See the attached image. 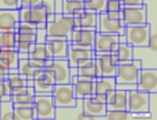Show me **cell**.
Here are the masks:
<instances>
[{
  "instance_id": "1",
  "label": "cell",
  "mask_w": 157,
  "mask_h": 120,
  "mask_svg": "<svg viewBox=\"0 0 157 120\" xmlns=\"http://www.w3.org/2000/svg\"><path fill=\"white\" fill-rule=\"evenodd\" d=\"M45 28L48 37L60 38L70 42L72 31L74 29V16L63 13H55L54 20L46 23Z\"/></svg>"
},
{
  "instance_id": "2",
  "label": "cell",
  "mask_w": 157,
  "mask_h": 120,
  "mask_svg": "<svg viewBox=\"0 0 157 120\" xmlns=\"http://www.w3.org/2000/svg\"><path fill=\"white\" fill-rule=\"evenodd\" d=\"M33 106L37 114V120H55L56 106L53 101L52 92H37Z\"/></svg>"
},
{
  "instance_id": "3",
  "label": "cell",
  "mask_w": 157,
  "mask_h": 120,
  "mask_svg": "<svg viewBox=\"0 0 157 120\" xmlns=\"http://www.w3.org/2000/svg\"><path fill=\"white\" fill-rule=\"evenodd\" d=\"M69 68L67 58H51L44 64V71L53 77L55 84L70 83Z\"/></svg>"
},
{
  "instance_id": "4",
  "label": "cell",
  "mask_w": 157,
  "mask_h": 120,
  "mask_svg": "<svg viewBox=\"0 0 157 120\" xmlns=\"http://www.w3.org/2000/svg\"><path fill=\"white\" fill-rule=\"evenodd\" d=\"M150 26L148 24L132 25L126 26L125 35H126V43L132 47L137 46H147L150 39Z\"/></svg>"
},
{
  "instance_id": "5",
  "label": "cell",
  "mask_w": 157,
  "mask_h": 120,
  "mask_svg": "<svg viewBox=\"0 0 157 120\" xmlns=\"http://www.w3.org/2000/svg\"><path fill=\"white\" fill-rule=\"evenodd\" d=\"M52 96L56 107L74 106L76 98L73 91L72 84H55L52 91Z\"/></svg>"
},
{
  "instance_id": "6",
  "label": "cell",
  "mask_w": 157,
  "mask_h": 120,
  "mask_svg": "<svg viewBox=\"0 0 157 120\" xmlns=\"http://www.w3.org/2000/svg\"><path fill=\"white\" fill-rule=\"evenodd\" d=\"M141 69V64L139 60H136V59L118 64L115 75L116 83L137 84V79Z\"/></svg>"
},
{
  "instance_id": "7",
  "label": "cell",
  "mask_w": 157,
  "mask_h": 120,
  "mask_svg": "<svg viewBox=\"0 0 157 120\" xmlns=\"http://www.w3.org/2000/svg\"><path fill=\"white\" fill-rule=\"evenodd\" d=\"M83 111L85 120H103L108 109L105 101L92 94L88 98L83 99Z\"/></svg>"
},
{
  "instance_id": "8",
  "label": "cell",
  "mask_w": 157,
  "mask_h": 120,
  "mask_svg": "<svg viewBox=\"0 0 157 120\" xmlns=\"http://www.w3.org/2000/svg\"><path fill=\"white\" fill-rule=\"evenodd\" d=\"M20 11V22L31 25L35 28H45L46 13L40 7H23Z\"/></svg>"
},
{
  "instance_id": "9",
  "label": "cell",
  "mask_w": 157,
  "mask_h": 120,
  "mask_svg": "<svg viewBox=\"0 0 157 120\" xmlns=\"http://www.w3.org/2000/svg\"><path fill=\"white\" fill-rule=\"evenodd\" d=\"M127 111L131 114L147 113L148 111V92L140 90L127 91Z\"/></svg>"
},
{
  "instance_id": "10",
  "label": "cell",
  "mask_w": 157,
  "mask_h": 120,
  "mask_svg": "<svg viewBox=\"0 0 157 120\" xmlns=\"http://www.w3.org/2000/svg\"><path fill=\"white\" fill-rule=\"evenodd\" d=\"M122 13L123 20L126 26L146 24V9L144 3L124 7Z\"/></svg>"
},
{
  "instance_id": "11",
  "label": "cell",
  "mask_w": 157,
  "mask_h": 120,
  "mask_svg": "<svg viewBox=\"0 0 157 120\" xmlns=\"http://www.w3.org/2000/svg\"><path fill=\"white\" fill-rule=\"evenodd\" d=\"M95 57H96V53L94 49H87V48L72 45L71 42H69L68 44L67 60L70 67L81 66L85 61L95 58Z\"/></svg>"
},
{
  "instance_id": "12",
  "label": "cell",
  "mask_w": 157,
  "mask_h": 120,
  "mask_svg": "<svg viewBox=\"0 0 157 120\" xmlns=\"http://www.w3.org/2000/svg\"><path fill=\"white\" fill-rule=\"evenodd\" d=\"M118 45V35L96 31L94 50L96 54L112 53Z\"/></svg>"
},
{
  "instance_id": "13",
  "label": "cell",
  "mask_w": 157,
  "mask_h": 120,
  "mask_svg": "<svg viewBox=\"0 0 157 120\" xmlns=\"http://www.w3.org/2000/svg\"><path fill=\"white\" fill-rule=\"evenodd\" d=\"M126 25L121 18H112L108 15L107 11L99 13V27L98 31L105 33H115V35H124Z\"/></svg>"
},
{
  "instance_id": "14",
  "label": "cell",
  "mask_w": 157,
  "mask_h": 120,
  "mask_svg": "<svg viewBox=\"0 0 157 120\" xmlns=\"http://www.w3.org/2000/svg\"><path fill=\"white\" fill-rule=\"evenodd\" d=\"M137 89L148 93L157 92V69H141L137 79Z\"/></svg>"
},
{
  "instance_id": "15",
  "label": "cell",
  "mask_w": 157,
  "mask_h": 120,
  "mask_svg": "<svg viewBox=\"0 0 157 120\" xmlns=\"http://www.w3.org/2000/svg\"><path fill=\"white\" fill-rule=\"evenodd\" d=\"M132 58L139 60L142 69H157V52L148 46L133 47Z\"/></svg>"
},
{
  "instance_id": "16",
  "label": "cell",
  "mask_w": 157,
  "mask_h": 120,
  "mask_svg": "<svg viewBox=\"0 0 157 120\" xmlns=\"http://www.w3.org/2000/svg\"><path fill=\"white\" fill-rule=\"evenodd\" d=\"M85 120V114L83 111V100L76 99L74 106L56 107L55 120Z\"/></svg>"
},
{
  "instance_id": "17",
  "label": "cell",
  "mask_w": 157,
  "mask_h": 120,
  "mask_svg": "<svg viewBox=\"0 0 157 120\" xmlns=\"http://www.w3.org/2000/svg\"><path fill=\"white\" fill-rule=\"evenodd\" d=\"M95 35H96V31L92 29H74L72 31L70 42L72 45L78 46V47L94 49Z\"/></svg>"
},
{
  "instance_id": "18",
  "label": "cell",
  "mask_w": 157,
  "mask_h": 120,
  "mask_svg": "<svg viewBox=\"0 0 157 120\" xmlns=\"http://www.w3.org/2000/svg\"><path fill=\"white\" fill-rule=\"evenodd\" d=\"M97 64L99 66L101 72V76H113L115 77L116 70H117L118 62L111 53H105V54H96Z\"/></svg>"
},
{
  "instance_id": "19",
  "label": "cell",
  "mask_w": 157,
  "mask_h": 120,
  "mask_svg": "<svg viewBox=\"0 0 157 120\" xmlns=\"http://www.w3.org/2000/svg\"><path fill=\"white\" fill-rule=\"evenodd\" d=\"M116 81L113 76H99L95 81L94 94L101 99L102 101L107 100V98L115 90Z\"/></svg>"
},
{
  "instance_id": "20",
  "label": "cell",
  "mask_w": 157,
  "mask_h": 120,
  "mask_svg": "<svg viewBox=\"0 0 157 120\" xmlns=\"http://www.w3.org/2000/svg\"><path fill=\"white\" fill-rule=\"evenodd\" d=\"M99 14L87 12L84 10L74 16V29H92L98 31ZM73 29V30H74Z\"/></svg>"
},
{
  "instance_id": "21",
  "label": "cell",
  "mask_w": 157,
  "mask_h": 120,
  "mask_svg": "<svg viewBox=\"0 0 157 120\" xmlns=\"http://www.w3.org/2000/svg\"><path fill=\"white\" fill-rule=\"evenodd\" d=\"M18 73L24 75L27 79H33L38 74L44 71V64L33 59H18Z\"/></svg>"
},
{
  "instance_id": "22",
  "label": "cell",
  "mask_w": 157,
  "mask_h": 120,
  "mask_svg": "<svg viewBox=\"0 0 157 120\" xmlns=\"http://www.w3.org/2000/svg\"><path fill=\"white\" fill-rule=\"evenodd\" d=\"M73 91L76 99H85L94 94L95 79H90L87 77L78 76V78L72 83Z\"/></svg>"
},
{
  "instance_id": "23",
  "label": "cell",
  "mask_w": 157,
  "mask_h": 120,
  "mask_svg": "<svg viewBox=\"0 0 157 120\" xmlns=\"http://www.w3.org/2000/svg\"><path fill=\"white\" fill-rule=\"evenodd\" d=\"M68 44L69 42L66 39L48 37L45 42V47L52 58H67Z\"/></svg>"
},
{
  "instance_id": "24",
  "label": "cell",
  "mask_w": 157,
  "mask_h": 120,
  "mask_svg": "<svg viewBox=\"0 0 157 120\" xmlns=\"http://www.w3.org/2000/svg\"><path fill=\"white\" fill-rule=\"evenodd\" d=\"M20 23L18 10H1L0 9V31L15 29Z\"/></svg>"
},
{
  "instance_id": "25",
  "label": "cell",
  "mask_w": 157,
  "mask_h": 120,
  "mask_svg": "<svg viewBox=\"0 0 157 120\" xmlns=\"http://www.w3.org/2000/svg\"><path fill=\"white\" fill-rule=\"evenodd\" d=\"M107 109H127V91L115 89L105 100Z\"/></svg>"
},
{
  "instance_id": "26",
  "label": "cell",
  "mask_w": 157,
  "mask_h": 120,
  "mask_svg": "<svg viewBox=\"0 0 157 120\" xmlns=\"http://www.w3.org/2000/svg\"><path fill=\"white\" fill-rule=\"evenodd\" d=\"M55 86V82L53 77L45 71H42L40 74L33 78V89L35 92H52Z\"/></svg>"
},
{
  "instance_id": "27",
  "label": "cell",
  "mask_w": 157,
  "mask_h": 120,
  "mask_svg": "<svg viewBox=\"0 0 157 120\" xmlns=\"http://www.w3.org/2000/svg\"><path fill=\"white\" fill-rule=\"evenodd\" d=\"M36 92L33 87H25L17 92H14L11 96V101L14 106H22V105H30L35 100Z\"/></svg>"
},
{
  "instance_id": "28",
  "label": "cell",
  "mask_w": 157,
  "mask_h": 120,
  "mask_svg": "<svg viewBox=\"0 0 157 120\" xmlns=\"http://www.w3.org/2000/svg\"><path fill=\"white\" fill-rule=\"evenodd\" d=\"M78 76L87 77L90 79H95L96 81L99 76H101V72L99 66L97 64L96 59L93 58L90 59L87 61H85L83 64L78 67Z\"/></svg>"
},
{
  "instance_id": "29",
  "label": "cell",
  "mask_w": 157,
  "mask_h": 120,
  "mask_svg": "<svg viewBox=\"0 0 157 120\" xmlns=\"http://www.w3.org/2000/svg\"><path fill=\"white\" fill-rule=\"evenodd\" d=\"M29 55V59H33L35 61L40 62V64H45L48 59H51L50 53L46 49L45 44H38V43H33L31 45L30 49L28 52Z\"/></svg>"
},
{
  "instance_id": "30",
  "label": "cell",
  "mask_w": 157,
  "mask_h": 120,
  "mask_svg": "<svg viewBox=\"0 0 157 120\" xmlns=\"http://www.w3.org/2000/svg\"><path fill=\"white\" fill-rule=\"evenodd\" d=\"M0 62L9 70L17 68L18 57L15 48H1L0 50Z\"/></svg>"
},
{
  "instance_id": "31",
  "label": "cell",
  "mask_w": 157,
  "mask_h": 120,
  "mask_svg": "<svg viewBox=\"0 0 157 120\" xmlns=\"http://www.w3.org/2000/svg\"><path fill=\"white\" fill-rule=\"evenodd\" d=\"M36 30H37V28L33 27L31 25L20 22L17 25V27L15 28L16 39H17V41L35 42Z\"/></svg>"
},
{
  "instance_id": "32",
  "label": "cell",
  "mask_w": 157,
  "mask_h": 120,
  "mask_svg": "<svg viewBox=\"0 0 157 120\" xmlns=\"http://www.w3.org/2000/svg\"><path fill=\"white\" fill-rule=\"evenodd\" d=\"M132 50L133 47L130 45H128L127 43L124 44H120L118 43L117 47L111 53L114 56V58L116 59V61L118 64H122V62H126V61H130L132 60Z\"/></svg>"
},
{
  "instance_id": "33",
  "label": "cell",
  "mask_w": 157,
  "mask_h": 120,
  "mask_svg": "<svg viewBox=\"0 0 157 120\" xmlns=\"http://www.w3.org/2000/svg\"><path fill=\"white\" fill-rule=\"evenodd\" d=\"M85 10L84 0H63L61 13L75 16Z\"/></svg>"
},
{
  "instance_id": "34",
  "label": "cell",
  "mask_w": 157,
  "mask_h": 120,
  "mask_svg": "<svg viewBox=\"0 0 157 120\" xmlns=\"http://www.w3.org/2000/svg\"><path fill=\"white\" fill-rule=\"evenodd\" d=\"M6 81H7L10 89H11L12 93L20 91V90H22L23 88H25L27 86V78L24 75L20 74V73H9Z\"/></svg>"
},
{
  "instance_id": "35",
  "label": "cell",
  "mask_w": 157,
  "mask_h": 120,
  "mask_svg": "<svg viewBox=\"0 0 157 120\" xmlns=\"http://www.w3.org/2000/svg\"><path fill=\"white\" fill-rule=\"evenodd\" d=\"M14 120H37L33 104L14 106Z\"/></svg>"
},
{
  "instance_id": "36",
  "label": "cell",
  "mask_w": 157,
  "mask_h": 120,
  "mask_svg": "<svg viewBox=\"0 0 157 120\" xmlns=\"http://www.w3.org/2000/svg\"><path fill=\"white\" fill-rule=\"evenodd\" d=\"M15 29L0 31V47L1 48H15L16 46Z\"/></svg>"
},
{
  "instance_id": "37",
  "label": "cell",
  "mask_w": 157,
  "mask_h": 120,
  "mask_svg": "<svg viewBox=\"0 0 157 120\" xmlns=\"http://www.w3.org/2000/svg\"><path fill=\"white\" fill-rule=\"evenodd\" d=\"M132 114L127 109H109L105 113L103 120H130Z\"/></svg>"
},
{
  "instance_id": "38",
  "label": "cell",
  "mask_w": 157,
  "mask_h": 120,
  "mask_svg": "<svg viewBox=\"0 0 157 120\" xmlns=\"http://www.w3.org/2000/svg\"><path fill=\"white\" fill-rule=\"evenodd\" d=\"M85 11L99 14L107 11V0H84Z\"/></svg>"
},
{
  "instance_id": "39",
  "label": "cell",
  "mask_w": 157,
  "mask_h": 120,
  "mask_svg": "<svg viewBox=\"0 0 157 120\" xmlns=\"http://www.w3.org/2000/svg\"><path fill=\"white\" fill-rule=\"evenodd\" d=\"M0 120H14V104L11 100L0 102Z\"/></svg>"
},
{
  "instance_id": "40",
  "label": "cell",
  "mask_w": 157,
  "mask_h": 120,
  "mask_svg": "<svg viewBox=\"0 0 157 120\" xmlns=\"http://www.w3.org/2000/svg\"><path fill=\"white\" fill-rule=\"evenodd\" d=\"M157 92L148 93V114L151 119H157Z\"/></svg>"
},
{
  "instance_id": "41",
  "label": "cell",
  "mask_w": 157,
  "mask_h": 120,
  "mask_svg": "<svg viewBox=\"0 0 157 120\" xmlns=\"http://www.w3.org/2000/svg\"><path fill=\"white\" fill-rule=\"evenodd\" d=\"M12 92L6 79H0V102L11 100Z\"/></svg>"
},
{
  "instance_id": "42",
  "label": "cell",
  "mask_w": 157,
  "mask_h": 120,
  "mask_svg": "<svg viewBox=\"0 0 157 120\" xmlns=\"http://www.w3.org/2000/svg\"><path fill=\"white\" fill-rule=\"evenodd\" d=\"M20 8V0H0V9L1 10H18Z\"/></svg>"
},
{
  "instance_id": "43",
  "label": "cell",
  "mask_w": 157,
  "mask_h": 120,
  "mask_svg": "<svg viewBox=\"0 0 157 120\" xmlns=\"http://www.w3.org/2000/svg\"><path fill=\"white\" fill-rule=\"evenodd\" d=\"M40 8L44 10L46 15H51V14H55V3L54 0H41L40 1Z\"/></svg>"
},
{
  "instance_id": "44",
  "label": "cell",
  "mask_w": 157,
  "mask_h": 120,
  "mask_svg": "<svg viewBox=\"0 0 157 120\" xmlns=\"http://www.w3.org/2000/svg\"><path fill=\"white\" fill-rule=\"evenodd\" d=\"M46 39H48L46 28H37V30H36L35 43H38V44H45Z\"/></svg>"
},
{
  "instance_id": "45",
  "label": "cell",
  "mask_w": 157,
  "mask_h": 120,
  "mask_svg": "<svg viewBox=\"0 0 157 120\" xmlns=\"http://www.w3.org/2000/svg\"><path fill=\"white\" fill-rule=\"evenodd\" d=\"M35 42H28V41H17L16 42L15 49L17 50V53H28L30 49L31 45Z\"/></svg>"
},
{
  "instance_id": "46",
  "label": "cell",
  "mask_w": 157,
  "mask_h": 120,
  "mask_svg": "<svg viewBox=\"0 0 157 120\" xmlns=\"http://www.w3.org/2000/svg\"><path fill=\"white\" fill-rule=\"evenodd\" d=\"M150 39H148L147 46L153 50L157 52V31L156 28H150Z\"/></svg>"
},
{
  "instance_id": "47",
  "label": "cell",
  "mask_w": 157,
  "mask_h": 120,
  "mask_svg": "<svg viewBox=\"0 0 157 120\" xmlns=\"http://www.w3.org/2000/svg\"><path fill=\"white\" fill-rule=\"evenodd\" d=\"M115 89L124 90V91H131L137 89V84H128V83H116Z\"/></svg>"
},
{
  "instance_id": "48",
  "label": "cell",
  "mask_w": 157,
  "mask_h": 120,
  "mask_svg": "<svg viewBox=\"0 0 157 120\" xmlns=\"http://www.w3.org/2000/svg\"><path fill=\"white\" fill-rule=\"evenodd\" d=\"M21 8L23 7H39L41 0H20Z\"/></svg>"
},
{
  "instance_id": "49",
  "label": "cell",
  "mask_w": 157,
  "mask_h": 120,
  "mask_svg": "<svg viewBox=\"0 0 157 120\" xmlns=\"http://www.w3.org/2000/svg\"><path fill=\"white\" fill-rule=\"evenodd\" d=\"M120 1L124 7H127V5H142V3H143V0H120Z\"/></svg>"
},
{
  "instance_id": "50",
  "label": "cell",
  "mask_w": 157,
  "mask_h": 120,
  "mask_svg": "<svg viewBox=\"0 0 157 120\" xmlns=\"http://www.w3.org/2000/svg\"><path fill=\"white\" fill-rule=\"evenodd\" d=\"M8 74H9L8 69L0 62V79H6L8 76Z\"/></svg>"
},
{
  "instance_id": "51",
  "label": "cell",
  "mask_w": 157,
  "mask_h": 120,
  "mask_svg": "<svg viewBox=\"0 0 157 120\" xmlns=\"http://www.w3.org/2000/svg\"><path fill=\"white\" fill-rule=\"evenodd\" d=\"M63 0H54L55 13H61V10H63Z\"/></svg>"
},
{
  "instance_id": "52",
  "label": "cell",
  "mask_w": 157,
  "mask_h": 120,
  "mask_svg": "<svg viewBox=\"0 0 157 120\" xmlns=\"http://www.w3.org/2000/svg\"><path fill=\"white\" fill-rule=\"evenodd\" d=\"M69 76H70V79L73 78V77L78 76V67H70L69 68Z\"/></svg>"
},
{
  "instance_id": "53",
  "label": "cell",
  "mask_w": 157,
  "mask_h": 120,
  "mask_svg": "<svg viewBox=\"0 0 157 120\" xmlns=\"http://www.w3.org/2000/svg\"><path fill=\"white\" fill-rule=\"evenodd\" d=\"M126 42H127V40H126V35H125V33H124V35H118V43L124 44V43H126Z\"/></svg>"
},
{
  "instance_id": "54",
  "label": "cell",
  "mask_w": 157,
  "mask_h": 120,
  "mask_svg": "<svg viewBox=\"0 0 157 120\" xmlns=\"http://www.w3.org/2000/svg\"><path fill=\"white\" fill-rule=\"evenodd\" d=\"M17 57L18 59H28L29 55L28 53H17Z\"/></svg>"
},
{
  "instance_id": "55",
  "label": "cell",
  "mask_w": 157,
  "mask_h": 120,
  "mask_svg": "<svg viewBox=\"0 0 157 120\" xmlns=\"http://www.w3.org/2000/svg\"><path fill=\"white\" fill-rule=\"evenodd\" d=\"M27 87H33V79H27Z\"/></svg>"
},
{
  "instance_id": "56",
  "label": "cell",
  "mask_w": 157,
  "mask_h": 120,
  "mask_svg": "<svg viewBox=\"0 0 157 120\" xmlns=\"http://www.w3.org/2000/svg\"><path fill=\"white\" fill-rule=\"evenodd\" d=\"M9 73H18V69L17 68H14V69H9Z\"/></svg>"
},
{
  "instance_id": "57",
  "label": "cell",
  "mask_w": 157,
  "mask_h": 120,
  "mask_svg": "<svg viewBox=\"0 0 157 120\" xmlns=\"http://www.w3.org/2000/svg\"><path fill=\"white\" fill-rule=\"evenodd\" d=\"M0 50H1V47H0Z\"/></svg>"
}]
</instances>
